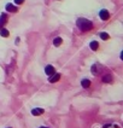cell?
I'll return each mask as SVG.
<instances>
[{
	"label": "cell",
	"instance_id": "14",
	"mask_svg": "<svg viewBox=\"0 0 123 128\" xmlns=\"http://www.w3.org/2000/svg\"><path fill=\"white\" fill-rule=\"evenodd\" d=\"M24 2V0H15V4L16 5H21V4H23Z\"/></svg>",
	"mask_w": 123,
	"mask_h": 128
},
{
	"label": "cell",
	"instance_id": "8",
	"mask_svg": "<svg viewBox=\"0 0 123 128\" xmlns=\"http://www.w3.org/2000/svg\"><path fill=\"white\" fill-rule=\"evenodd\" d=\"M6 21H7V18H6V15H5V13H2V15L0 16V28H1V27H2L5 23H6Z\"/></svg>",
	"mask_w": 123,
	"mask_h": 128
},
{
	"label": "cell",
	"instance_id": "13",
	"mask_svg": "<svg viewBox=\"0 0 123 128\" xmlns=\"http://www.w3.org/2000/svg\"><path fill=\"white\" fill-rule=\"evenodd\" d=\"M100 37H101L103 40H107L110 36H109V34H107V33H100Z\"/></svg>",
	"mask_w": 123,
	"mask_h": 128
},
{
	"label": "cell",
	"instance_id": "10",
	"mask_svg": "<svg viewBox=\"0 0 123 128\" xmlns=\"http://www.w3.org/2000/svg\"><path fill=\"white\" fill-rule=\"evenodd\" d=\"M89 46H91V48H92L93 51H97V50H98V47H99V44H98L97 41H92Z\"/></svg>",
	"mask_w": 123,
	"mask_h": 128
},
{
	"label": "cell",
	"instance_id": "1",
	"mask_svg": "<svg viewBox=\"0 0 123 128\" xmlns=\"http://www.w3.org/2000/svg\"><path fill=\"white\" fill-rule=\"evenodd\" d=\"M77 27L82 30V32H88L93 28V24L91 21L86 19V18H79L77 19Z\"/></svg>",
	"mask_w": 123,
	"mask_h": 128
},
{
	"label": "cell",
	"instance_id": "4",
	"mask_svg": "<svg viewBox=\"0 0 123 128\" xmlns=\"http://www.w3.org/2000/svg\"><path fill=\"white\" fill-rule=\"evenodd\" d=\"M6 10H7L9 12H17V11H18L17 6H15V5H12V4H7V5H6Z\"/></svg>",
	"mask_w": 123,
	"mask_h": 128
},
{
	"label": "cell",
	"instance_id": "12",
	"mask_svg": "<svg viewBox=\"0 0 123 128\" xmlns=\"http://www.w3.org/2000/svg\"><path fill=\"white\" fill-rule=\"evenodd\" d=\"M111 80H112L111 75H105V76H103V82H111Z\"/></svg>",
	"mask_w": 123,
	"mask_h": 128
},
{
	"label": "cell",
	"instance_id": "2",
	"mask_svg": "<svg viewBox=\"0 0 123 128\" xmlns=\"http://www.w3.org/2000/svg\"><path fill=\"white\" fill-rule=\"evenodd\" d=\"M99 16H100V18H101L103 21H107V19L110 18V13H109L106 10H101L100 13H99Z\"/></svg>",
	"mask_w": 123,
	"mask_h": 128
},
{
	"label": "cell",
	"instance_id": "15",
	"mask_svg": "<svg viewBox=\"0 0 123 128\" xmlns=\"http://www.w3.org/2000/svg\"><path fill=\"white\" fill-rule=\"evenodd\" d=\"M92 73H93V74H95V73H97V66H95V65H93V66H92Z\"/></svg>",
	"mask_w": 123,
	"mask_h": 128
},
{
	"label": "cell",
	"instance_id": "7",
	"mask_svg": "<svg viewBox=\"0 0 123 128\" xmlns=\"http://www.w3.org/2000/svg\"><path fill=\"white\" fill-rule=\"evenodd\" d=\"M81 85H82V87L88 88V87L91 86V81H89V80H87V79H85V80H82V81H81Z\"/></svg>",
	"mask_w": 123,
	"mask_h": 128
},
{
	"label": "cell",
	"instance_id": "5",
	"mask_svg": "<svg viewBox=\"0 0 123 128\" xmlns=\"http://www.w3.org/2000/svg\"><path fill=\"white\" fill-rule=\"evenodd\" d=\"M59 79H61V74H53V75H51V77H50V82L54 83V82L59 81Z\"/></svg>",
	"mask_w": 123,
	"mask_h": 128
},
{
	"label": "cell",
	"instance_id": "11",
	"mask_svg": "<svg viewBox=\"0 0 123 128\" xmlns=\"http://www.w3.org/2000/svg\"><path fill=\"white\" fill-rule=\"evenodd\" d=\"M0 35H1L2 37H7V36L10 35V33H9L7 29H4V28H2V29H1V32H0Z\"/></svg>",
	"mask_w": 123,
	"mask_h": 128
},
{
	"label": "cell",
	"instance_id": "6",
	"mask_svg": "<svg viewBox=\"0 0 123 128\" xmlns=\"http://www.w3.org/2000/svg\"><path fill=\"white\" fill-rule=\"evenodd\" d=\"M31 114H33L34 116L42 115V114H44V109H40V108H37V109H33V110H31Z\"/></svg>",
	"mask_w": 123,
	"mask_h": 128
},
{
	"label": "cell",
	"instance_id": "9",
	"mask_svg": "<svg viewBox=\"0 0 123 128\" xmlns=\"http://www.w3.org/2000/svg\"><path fill=\"white\" fill-rule=\"evenodd\" d=\"M62 42H63L62 37H56V39L53 40V45H54V46H61Z\"/></svg>",
	"mask_w": 123,
	"mask_h": 128
},
{
	"label": "cell",
	"instance_id": "17",
	"mask_svg": "<svg viewBox=\"0 0 123 128\" xmlns=\"http://www.w3.org/2000/svg\"><path fill=\"white\" fill-rule=\"evenodd\" d=\"M45 128H46V127H45Z\"/></svg>",
	"mask_w": 123,
	"mask_h": 128
},
{
	"label": "cell",
	"instance_id": "3",
	"mask_svg": "<svg viewBox=\"0 0 123 128\" xmlns=\"http://www.w3.org/2000/svg\"><path fill=\"white\" fill-rule=\"evenodd\" d=\"M45 73L51 76V75H53V74L56 73V70H54V68H53L52 65H47V66L45 68Z\"/></svg>",
	"mask_w": 123,
	"mask_h": 128
},
{
	"label": "cell",
	"instance_id": "16",
	"mask_svg": "<svg viewBox=\"0 0 123 128\" xmlns=\"http://www.w3.org/2000/svg\"><path fill=\"white\" fill-rule=\"evenodd\" d=\"M109 127H110V125H106V126H104L103 128H109Z\"/></svg>",
	"mask_w": 123,
	"mask_h": 128
}]
</instances>
